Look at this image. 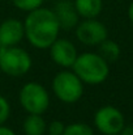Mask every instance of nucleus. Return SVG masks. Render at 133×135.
<instances>
[{
  "label": "nucleus",
  "instance_id": "f257e3e1",
  "mask_svg": "<svg viewBox=\"0 0 133 135\" xmlns=\"http://www.w3.org/2000/svg\"><path fill=\"white\" fill-rule=\"evenodd\" d=\"M24 29L28 42L37 49H48L61 30L54 11L42 7L29 12L24 21Z\"/></svg>",
  "mask_w": 133,
  "mask_h": 135
},
{
  "label": "nucleus",
  "instance_id": "f03ea898",
  "mask_svg": "<svg viewBox=\"0 0 133 135\" xmlns=\"http://www.w3.org/2000/svg\"><path fill=\"white\" fill-rule=\"evenodd\" d=\"M72 68L73 72L80 78V80L89 85L102 84L107 79L110 72L108 63L95 52L78 54Z\"/></svg>",
  "mask_w": 133,
  "mask_h": 135
},
{
  "label": "nucleus",
  "instance_id": "7ed1b4c3",
  "mask_svg": "<svg viewBox=\"0 0 133 135\" xmlns=\"http://www.w3.org/2000/svg\"><path fill=\"white\" fill-rule=\"evenodd\" d=\"M30 54L18 46H0V70L13 78L24 76L31 68Z\"/></svg>",
  "mask_w": 133,
  "mask_h": 135
},
{
  "label": "nucleus",
  "instance_id": "20e7f679",
  "mask_svg": "<svg viewBox=\"0 0 133 135\" xmlns=\"http://www.w3.org/2000/svg\"><path fill=\"white\" fill-rule=\"evenodd\" d=\"M54 94L64 104H75L84 94V83L73 71H60L52 80Z\"/></svg>",
  "mask_w": 133,
  "mask_h": 135
},
{
  "label": "nucleus",
  "instance_id": "39448f33",
  "mask_svg": "<svg viewBox=\"0 0 133 135\" xmlns=\"http://www.w3.org/2000/svg\"><path fill=\"white\" fill-rule=\"evenodd\" d=\"M18 98L28 114H43L50 106V94L39 83H26L20 90Z\"/></svg>",
  "mask_w": 133,
  "mask_h": 135
},
{
  "label": "nucleus",
  "instance_id": "423d86ee",
  "mask_svg": "<svg viewBox=\"0 0 133 135\" xmlns=\"http://www.w3.org/2000/svg\"><path fill=\"white\" fill-rule=\"evenodd\" d=\"M94 125L103 135L120 134L124 129V115L115 106H102L95 112Z\"/></svg>",
  "mask_w": 133,
  "mask_h": 135
},
{
  "label": "nucleus",
  "instance_id": "0eeeda50",
  "mask_svg": "<svg viewBox=\"0 0 133 135\" xmlns=\"http://www.w3.org/2000/svg\"><path fill=\"white\" fill-rule=\"evenodd\" d=\"M75 29L77 40L86 46L99 45L108 36L107 28L95 18H85L82 22H78Z\"/></svg>",
  "mask_w": 133,
  "mask_h": 135
},
{
  "label": "nucleus",
  "instance_id": "6e6552de",
  "mask_svg": "<svg viewBox=\"0 0 133 135\" xmlns=\"http://www.w3.org/2000/svg\"><path fill=\"white\" fill-rule=\"evenodd\" d=\"M48 49H50V56L54 60V63H56L63 68H71L78 55L76 46L65 38L57 37Z\"/></svg>",
  "mask_w": 133,
  "mask_h": 135
},
{
  "label": "nucleus",
  "instance_id": "1a4fd4ad",
  "mask_svg": "<svg viewBox=\"0 0 133 135\" xmlns=\"http://www.w3.org/2000/svg\"><path fill=\"white\" fill-rule=\"evenodd\" d=\"M25 37L24 22L17 18H7L0 24V46H16Z\"/></svg>",
  "mask_w": 133,
  "mask_h": 135
},
{
  "label": "nucleus",
  "instance_id": "9d476101",
  "mask_svg": "<svg viewBox=\"0 0 133 135\" xmlns=\"http://www.w3.org/2000/svg\"><path fill=\"white\" fill-rule=\"evenodd\" d=\"M54 13L57 18V22L60 25L61 30H71L75 29L78 24V13L75 8V4H72L68 0H61L56 4Z\"/></svg>",
  "mask_w": 133,
  "mask_h": 135
},
{
  "label": "nucleus",
  "instance_id": "9b49d317",
  "mask_svg": "<svg viewBox=\"0 0 133 135\" xmlns=\"http://www.w3.org/2000/svg\"><path fill=\"white\" fill-rule=\"evenodd\" d=\"M75 8L80 17L95 18L103 8L102 0H75Z\"/></svg>",
  "mask_w": 133,
  "mask_h": 135
},
{
  "label": "nucleus",
  "instance_id": "f8f14e48",
  "mask_svg": "<svg viewBox=\"0 0 133 135\" xmlns=\"http://www.w3.org/2000/svg\"><path fill=\"white\" fill-rule=\"evenodd\" d=\"M25 135H46L47 123L42 114H28L22 125Z\"/></svg>",
  "mask_w": 133,
  "mask_h": 135
},
{
  "label": "nucleus",
  "instance_id": "ddd939ff",
  "mask_svg": "<svg viewBox=\"0 0 133 135\" xmlns=\"http://www.w3.org/2000/svg\"><path fill=\"white\" fill-rule=\"evenodd\" d=\"M99 55L107 62H115L119 56H120V47L116 42L111 41V40H104L103 42L99 44Z\"/></svg>",
  "mask_w": 133,
  "mask_h": 135
},
{
  "label": "nucleus",
  "instance_id": "4468645a",
  "mask_svg": "<svg viewBox=\"0 0 133 135\" xmlns=\"http://www.w3.org/2000/svg\"><path fill=\"white\" fill-rule=\"evenodd\" d=\"M63 135H94L91 126L84 122H73L65 126Z\"/></svg>",
  "mask_w": 133,
  "mask_h": 135
},
{
  "label": "nucleus",
  "instance_id": "2eb2a0df",
  "mask_svg": "<svg viewBox=\"0 0 133 135\" xmlns=\"http://www.w3.org/2000/svg\"><path fill=\"white\" fill-rule=\"evenodd\" d=\"M12 1L16 8H18L20 11H25V12H31L39 8L43 3V0H12Z\"/></svg>",
  "mask_w": 133,
  "mask_h": 135
},
{
  "label": "nucleus",
  "instance_id": "dca6fc26",
  "mask_svg": "<svg viewBox=\"0 0 133 135\" xmlns=\"http://www.w3.org/2000/svg\"><path fill=\"white\" fill-rule=\"evenodd\" d=\"M10 115V105L4 96H0V125H4Z\"/></svg>",
  "mask_w": 133,
  "mask_h": 135
},
{
  "label": "nucleus",
  "instance_id": "f3484780",
  "mask_svg": "<svg viewBox=\"0 0 133 135\" xmlns=\"http://www.w3.org/2000/svg\"><path fill=\"white\" fill-rule=\"evenodd\" d=\"M64 129H65V125L61 122V121H51L48 125H47V134L50 135H63L64 133Z\"/></svg>",
  "mask_w": 133,
  "mask_h": 135
},
{
  "label": "nucleus",
  "instance_id": "a211bd4d",
  "mask_svg": "<svg viewBox=\"0 0 133 135\" xmlns=\"http://www.w3.org/2000/svg\"><path fill=\"white\" fill-rule=\"evenodd\" d=\"M0 135H17L12 129L4 126V125H0Z\"/></svg>",
  "mask_w": 133,
  "mask_h": 135
},
{
  "label": "nucleus",
  "instance_id": "6ab92c4d",
  "mask_svg": "<svg viewBox=\"0 0 133 135\" xmlns=\"http://www.w3.org/2000/svg\"><path fill=\"white\" fill-rule=\"evenodd\" d=\"M121 135H133V127H125L124 126V129L121 130Z\"/></svg>",
  "mask_w": 133,
  "mask_h": 135
},
{
  "label": "nucleus",
  "instance_id": "aec40b11",
  "mask_svg": "<svg viewBox=\"0 0 133 135\" xmlns=\"http://www.w3.org/2000/svg\"><path fill=\"white\" fill-rule=\"evenodd\" d=\"M128 16H129V20L133 22V1H132V4L129 5V9H128Z\"/></svg>",
  "mask_w": 133,
  "mask_h": 135
},
{
  "label": "nucleus",
  "instance_id": "412c9836",
  "mask_svg": "<svg viewBox=\"0 0 133 135\" xmlns=\"http://www.w3.org/2000/svg\"><path fill=\"white\" fill-rule=\"evenodd\" d=\"M115 135H120V134H115Z\"/></svg>",
  "mask_w": 133,
  "mask_h": 135
},
{
  "label": "nucleus",
  "instance_id": "4be33fe9",
  "mask_svg": "<svg viewBox=\"0 0 133 135\" xmlns=\"http://www.w3.org/2000/svg\"><path fill=\"white\" fill-rule=\"evenodd\" d=\"M51 1H55V0H51Z\"/></svg>",
  "mask_w": 133,
  "mask_h": 135
},
{
  "label": "nucleus",
  "instance_id": "5701e85b",
  "mask_svg": "<svg viewBox=\"0 0 133 135\" xmlns=\"http://www.w3.org/2000/svg\"><path fill=\"white\" fill-rule=\"evenodd\" d=\"M47 135H50V134H47Z\"/></svg>",
  "mask_w": 133,
  "mask_h": 135
},
{
  "label": "nucleus",
  "instance_id": "b1692460",
  "mask_svg": "<svg viewBox=\"0 0 133 135\" xmlns=\"http://www.w3.org/2000/svg\"><path fill=\"white\" fill-rule=\"evenodd\" d=\"M0 1H1V0H0Z\"/></svg>",
  "mask_w": 133,
  "mask_h": 135
}]
</instances>
